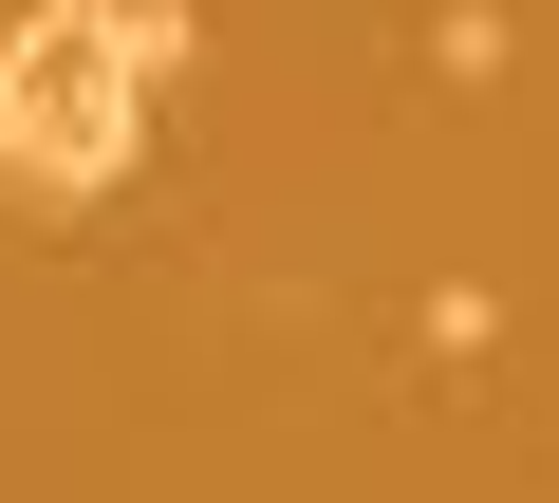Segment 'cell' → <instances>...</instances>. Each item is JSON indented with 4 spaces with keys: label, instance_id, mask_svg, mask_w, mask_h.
Wrapping results in <instances>:
<instances>
[{
    "label": "cell",
    "instance_id": "1",
    "mask_svg": "<svg viewBox=\"0 0 559 503\" xmlns=\"http://www.w3.org/2000/svg\"><path fill=\"white\" fill-rule=\"evenodd\" d=\"M131 168H150V75H131V38H112V0L0 20V187L112 205Z\"/></svg>",
    "mask_w": 559,
    "mask_h": 503
},
{
    "label": "cell",
    "instance_id": "2",
    "mask_svg": "<svg viewBox=\"0 0 559 503\" xmlns=\"http://www.w3.org/2000/svg\"><path fill=\"white\" fill-rule=\"evenodd\" d=\"M503 57H522L503 0H448V20H429V75H448V94H503Z\"/></svg>",
    "mask_w": 559,
    "mask_h": 503
},
{
    "label": "cell",
    "instance_id": "3",
    "mask_svg": "<svg viewBox=\"0 0 559 503\" xmlns=\"http://www.w3.org/2000/svg\"><path fill=\"white\" fill-rule=\"evenodd\" d=\"M0 20H20V0H0Z\"/></svg>",
    "mask_w": 559,
    "mask_h": 503
}]
</instances>
